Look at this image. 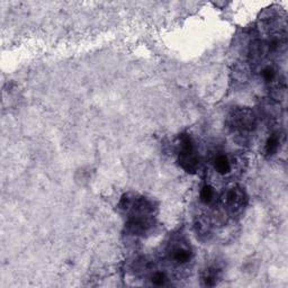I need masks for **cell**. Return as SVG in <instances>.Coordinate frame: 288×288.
Here are the masks:
<instances>
[{"instance_id": "obj_1", "label": "cell", "mask_w": 288, "mask_h": 288, "mask_svg": "<svg viewBox=\"0 0 288 288\" xmlns=\"http://www.w3.org/2000/svg\"><path fill=\"white\" fill-rule=\"evenodd\" d=\"M178 161L181 168L189 173L196 172L198 168V157L195 150V143L188 134H181L179 138V154Z\"/></svg>"}, {"instance_id": "obj_2", "label": "cell", "mask_w": 288, "mask_h": 288, "mask_svg": "<svg viewBox=\"0 0 288 288\" xmlns=\"http://www.w3.org/2000/svg\"><path fill=\"white\" fill-rule=\"evenodd\" d=\"M227 125L233 132L250 133L257 126V117L248 108H237L228 116Z\"/></svg>"}, {"instance_id": "obj_3", "label": "cell", "mask_w": 288, "mask_h": 288, "mask_svg": "<svg viewBox=\"0 0 288 288\" xmlns=\"http://www.w3.org/2000/svg\"><path fill=\"white\" fill-rule=\"evenodd\" d=\"M223 200L228 212H231L232 214H237L244 208L246 204V196L244 190L240 188V187H233L224 196Z\"/></svg>"}, {"instance_id": "obj_4", "label": "cell", "mask_w": 288, "mask_h": 288, "mask_svg": "<svg viewBox=\"0 0 288 288\" xmlns=\"http://www.w3.org/2000/svg\"><path fill=\"white\" fill-rule=\"evenodd\" d=\"M170 258L173 260V262L178 264H185L190 261L191 259V250L188 244L184 242H176L175 244L170 246Z\"/></svg>"}, {"instance_id": "obj_5", "label": "cell", "mask_w": 288, "mask_h": 288, "mask_svg": "<svg viewBox=\"0 0 288 288\" xmlns=\"http://www.w3.org/2000/svg\"><path fill=\"white\" fill-rule=\"evenodd\" d=\"M221 277H222L221 268H218L216 266H211L204 271L202 280H203L205 286L212 287V286H215L217 284L218 280L221 279Z\"/></svg>"}, {"instance_id": "obj_6", "label": "cell", "mask_w": 288, "mask_h": 288, "mask_svg": "<svg viewBox=\"0 0 288 288\" xmlns=\"http://www.w3.org/2000/svg\"><path fill=\"white\" fill-rule=\"evenodd\" d=\"M214 168L219 175H227L231 172V161L226 154L218 153L214 158Z\"/></svg>"}, {"instance_id": "obj_7", "label": "cell", "mask_w": 288, "mask_h": 288, "mask_svg": "<svg viewBox=\"0 0 288 288\" xmlns=\"http://www.w3.org/2000/svg\"><path fill=\"white\" fill-rule=\"evenodd\" d=\"M280 148V136H278V134H271L266 141V144H264V153L269 157L276 154L278 152V150Z\"/></svg>"}, {"instance_id": "obj_8", "label": "cell", "mask_w": 288, "mask_h": 288, "mask_svg": "<svg viewBox=\"0 0 288 288\" xmlns=\"http://www.w3.org/2000/svg\"><path fill=\"white\" fill-rule=\"evenodd\" d=\"M214 196H215V191H214V188L212 186L205 185L203 186V188L200 189L199 198H200V202L204 204L212 203L214 199Z\"/></svg>"}, {"instance_id": "obj_9", "label": "cell", "mask_w": 288, "mask_h": 288, "mask_svg": "<svg viewBox=\"0 0 288 288\" xmlns=\"http://www.w3.org/2000/svg\"><path fill=\"white\" fill-rule=\"evenodd\" d=\"M151 284L154 286H164L167 285L168 278L166 276V273L162 271H155L152 276L150 278Z\"/></svg>"}]
</instances>
